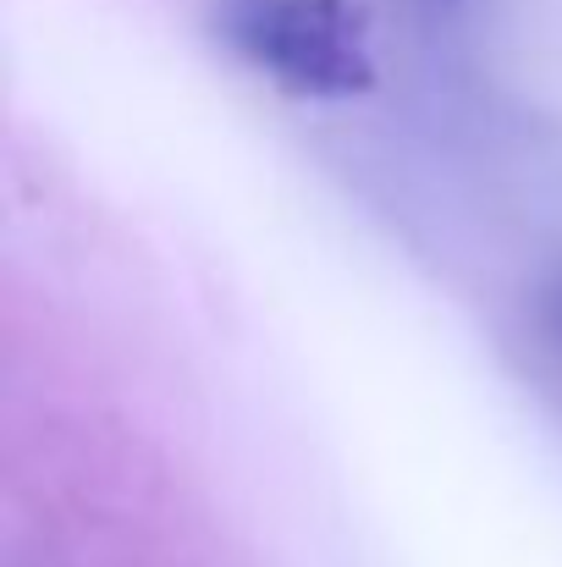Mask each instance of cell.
Wrapping results in <instances>:
<instances>
[{"mask_svg":"<svg viewBox=\"0 0 562 567\" xmlns=\"http://www.w3.org/2000/svg\"><path fill=\"white\" fill-rule=\"evenodd\" d=\"M546 320H552V331L562 337V287L552 292V298H546Z\"/></svg>","mask_w":562,"mask_h":567,"instance_id":"cell-2","label":"cell"},{"mask_svg":"<svg viewBox=\"0 0 562 567\" xmlns=\"http://www.w3.org/2000/svg\"><path fill=\"white\" fill-rule=\"evenodd\" d=\"M419 6H425V11H436V17H447V11H458L463 0H419Z\"/></svg>","mask_w":562,"mask_h":567,"instance_id":"cell-3","label":"cell"},{"mask_svg":"<svg viewBox=\"0 0 562 567\" xmlns=\"http://www.w3.org/2000/svg\"><path fill=\"white\" fill-rule=\"evenodd\" d=\"M215 39L298 100H354L375 89L370 11L359 0H215Z\"/></svg>","mask_w":562,"mask_h":567,"instance_id":"cell-1","label":"cell"}]
</instances>
